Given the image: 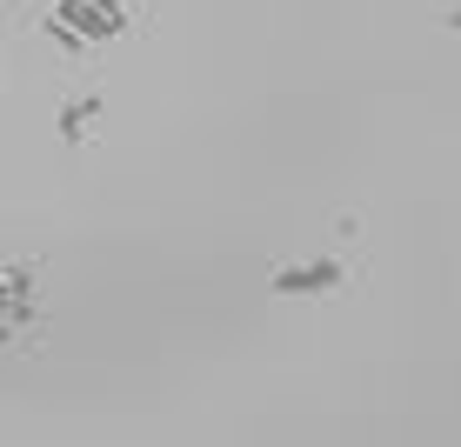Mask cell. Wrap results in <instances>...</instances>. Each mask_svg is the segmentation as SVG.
<instances>
[{
  "label": "cell",
  "mask_w": 461,
  "mask_h": 447,
  "mask_svg": "<svg viewBox=\"0 0 461 447\" xmlns=\"http://www.w3.org/2000/svg\"><path fill=\"white\" fill-rule=\"evenodd\" d=\"M41 27L54 34V47H68V54H94V47L127 34V0H54Z\"/></svg>",
  "instance_id": "cell-1"
},
{
  "label": "cell",
  "mask_w": 461,
  "mask_h": 447,
  "mask_svg": "<svg viewBox=\"0 0 461 447\" xmlns=\"http://www.w3.org/2000/svg\"><path fill=\"white\" fill-rule=\"evenodd\" d=\"M348 281V267L341 261H288V267H275L267 274V294H281V300H321V294H335V287Z\"/></svg>",
  "instance_id": "cell-2"
},
{
  "label": "cell",
  "mask_w": 461,
  "mask_h": 447,
  "mask_svg": "<svg viewBox=\"0 0 461 447\" xmlns=\"http://www.w3.org/2000/svg\"><path fill=\"white\" fill-rule=\"evenodd\" d=\"M34 321V267H0V347Z\"/></svg>",
  "instance_id": "cell-3"
},
{
  "label": "cell",
  "mask_w": 461,
  "mask_h": 447,
  "mask_svg": "<svg viewBox=\"0 0 461 447\" xmlns=\"http://www.w3.org/2000/svg\"><path fill=\"white\" fill-rule=\"evenodd\" d=\"M101 114H107V101H101V94H74V101L60 107V140H68V148H81V140H87V127L101 121Z\"/></svg>",
  "instance_id": "cell-4"
},
{
  "label": "cell",
  "mask_w": 461,
  "mask_h": 447,
  "mask_svg": "<svg viewBox=\"0 0 461 447\" xmlns=\"http://www.w3.org/2000/svg\"><path fill=\"white\" fill-rule=\"evenodd\" d=\"M448 27H455V34H461V0H455V7H448Z\"/></svg>",
  "instance_id": "cell-5"
}]
</instances>
